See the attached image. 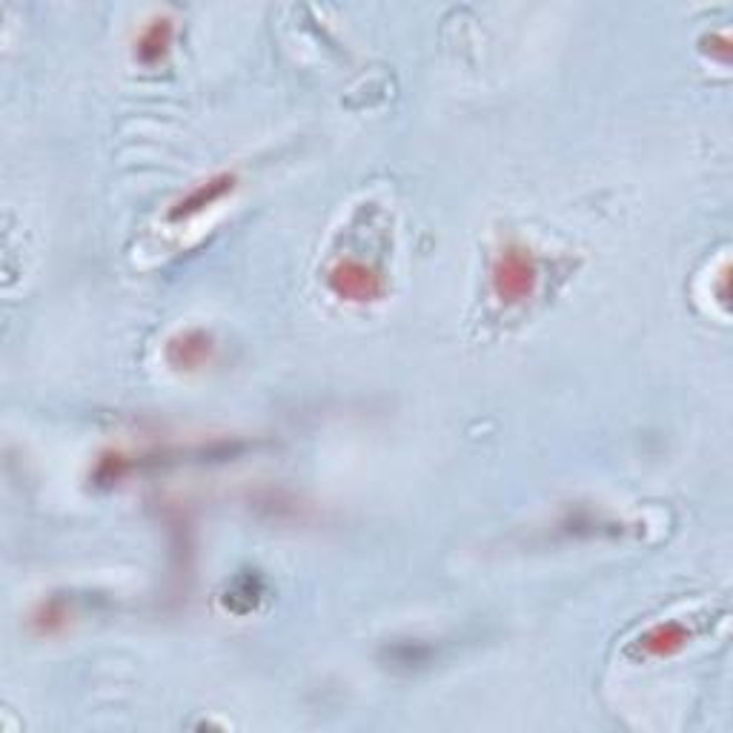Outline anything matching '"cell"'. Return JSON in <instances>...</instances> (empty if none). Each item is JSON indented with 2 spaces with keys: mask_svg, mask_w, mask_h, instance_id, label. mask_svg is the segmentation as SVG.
Masks as SVG:
<instances>
[{
  "mask_svg": "<svg viewBox=\"0 0 733 733\" xmlns=\"http://www.w3.org/2000/svg\"><path fill=\"white\" fill-rule=\"evenodd\" d=\"M539 267L530 250L510 244L493 261V289L505 304H521L533 295Z\"/></svg>",
  "mask_w": 733,
  "mask_h": 733,
  "instance_id": "1",
  "label": "cell"
},
{
  "mask_svg": "<svg viewBox=\"0 0 733 733\" xmlns=\"http://www.w3.org/2000/svg\"><path fill=\"white\" fill-rule=\"evenodd\" d=\"M384 278L373 267L362 264V261H338L333 273H329V289L344 298V302L367 304L376 302L384 295Z\"/></svg>",
  "mask_w": 733,
  "mask_h": 733,
  "instance_id": "2",
  "label": "cell"
},
{
  "mask_svg": "<svg viewBox=\"0 0 733 733\" xmlns=\"http://www.w3.org/2000/svg\"><path fill=\"white\" fill-rule=\"evenodd\" d=\"M691 642V631L682 622H662L653 624L651 631H644L633 644V656L642 659H668L679 653Z\"/></svg>",
  "mask_w": 733,
  "mask_h": 733,
  "instance_id": "3",
  "label": "cell"
},
{
  "mask_svg": "<svg viewBox=\"0 0 733 733\" xmlns=\"http://www.w3.org/2000/svg\"><path fill=\"white\" fill-rule=\"evenodd\" d=\"M233 186H235V175H230V172H221V175H215V179H210V181H204V184L195 186L190 195H184L179 204L172 206L170 218L184 221V218H192V215L204 213L206 206L218 204L224 195H230Z\"/></svg>",
  "mask_w": 733,
  "mask_h": 733,
  "instance_id": "4",
  "label": "cell"
},
{
  "mask_svg": "<svg viewBox=\"0 0 733 733\" xmlns=\"http://www.w3.org/2000/svg\"><path fill=\"white\" fill-rule=\"evenodd\" d=\"M210 356H213V342H210V336L198 333V329L181 333V336H175L166 344V362L175 370H195V367L210 362Z\"/></svg>",
  "mask_w": 733,
  "mask_h": 733,
  "instance_id": "5",
  "label": "cell"
},
{
  "mask_svg": "<svg viewBox=\"0 0 733 733\" xmlns=\"http://www.w3.org/2000/svg\"><path fill=\"white\" fill-rule=\"evenodd\" d=\"M170 43H172V21H166V18H155V21L141 32V38H138L135 52L141 61L152 67V63H159L161 58L166 55Z\"/></svg>",
  "mask_w": 733,
  "mask_h": 733,
  "instance_id": "6",
  "label": "cell"
}]
</instances>
